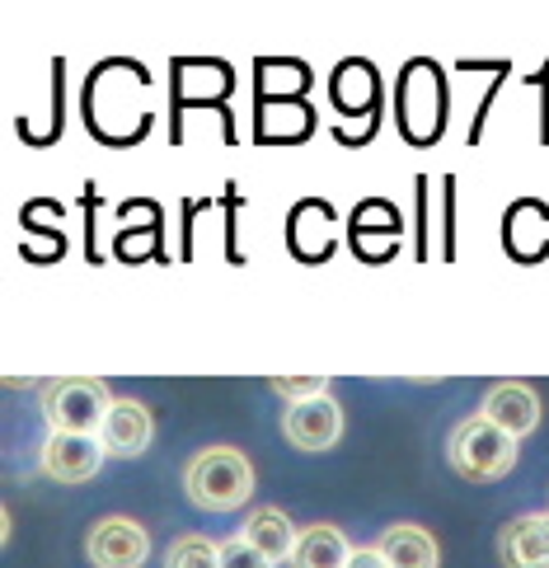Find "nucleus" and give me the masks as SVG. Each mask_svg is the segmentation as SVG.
<instances>
[{
  "label": "nucleus",
  "mask_w": 549,
  "mask_h": 568,
  "mask_svg": "<svg viewBox=\"0 0 549 568\" xmlns=\"http://www.w3.org/2000/svg\"><path fill=\"white\" fill-rule=\"evenodd\" d=\"M517 437H507L502 428H494L484 414H470L465 423H456L451 442H446V460L451 470L470 484H494L502 475L517 470Z\"/></svg>",
  "instance_id": "2"
},
{
  "label": "nucleus",
  "mask_w": 549,
  "mask_h": 568,
  "mask_svg": "<svg viewBox=\"0 0 549 568\" xmlns=\"http://www.w3.org/2000/svg\"><path fill=\"white\" fill-rule=\"evenodd\" d=\"M221 568H273V559H263L250 540L235 536V540L221 545Z\"/></svg>",
  "instance_id": "15"
},
{
  "label": "nucleus",
  "mask_w": 549,
  "mask_h": 568,
  "mask_svg": "<svg viewBox=\"0 0 549 568\" xmlns=\"http://www.w3.org/2000/svg\"><path fill=\"white\" fill-rule=\"evenodd\" d=\"M165 568H221V545L207 536H179L165 555Z\"/></svg>",
  "instance_id": "13"
},
{
  "label": "nucleus",
  "mask_w": 549,
  "mask_h": 568,
  "mask_svg": "<svg viewBox=\"0 0 549 568\" xmlns=\"http://www.w3.org/2000/svg\"><path fill=\"white\" fill-rule=\"evenodd\" d=\"M43 475L57 484H85L99 475L104 465V442L99 437H67V433H48L43 452H38Z\"/></svg>",
  "instance_id": "6"
},
{
  "label": "nucleus",
  "mask_w": 549,
  "mask_h": 568,
  "mask_svg": "<svg viewBox=\"0 0 549 568\" xmlns=\"http://www.w3.org/2000/svg\"><path fill=\"white\" fill-rule=\"evenodd\" d=\"M348 568H390V559H385V555L376 550V545H362V550H353Z\"/></svg>",
  "instance_id": "16"
},
{
  "label": "nucleus",
  "mask_w": 549,
  "mask_h": 568,
  "mask_svg": "<svg viewBox=\"0 0 549 568\" xmlns=\"http://www.w3.org/2000/svg\"><path fill=\"white\" fill-rule=\"evenodd\" d=\"M85 555L94 568H141L151 555V536L132 517H99L85 536Z\"/></svg>",
  "instance_id": "4"
},
{
  "label": "nucleus",
  "mask_w": 549,
  "mask_h": 568,
  "mask_svg": "<svg viewBox=\"0 0 549 568\" xmlns=\"http://www.w3.org/2000/svg\"><path fill=\"white\" fill-rule=\"evenodd\" d=\"M376 550L390 559V568H437V540L423 531V526H414V521H395L390 531L380 536V545Z\"/></svg>",
  "instance_id": "12"
},
{
  "label": "nucleus",
  "mask_w": 549,
  "mask_h": 568,
  "mask_svg": "<svg viewBox=\"0 0 549 568\" xmlns=\"http://www.w3.org/2000/svg\"><path fill=\"white\" fill-rule=\"evenodd\" d=\"M244 540L254 545V550L263 555V559H292V550H296V540H301V531L292 526V517L287 513H277V507H258V513L244 521V531H240Z\"/></svg>",
  "instance_id": "11"
},
{
  "label": "nucleus",
  "mask_w": 549,
  "mask_h": 568,
  "mask_svg": "<svg viewBox=\"0 0 549 568\" xmlns=\"http://www.w3.org/2000/svg\"><path fill=\"white\" fill-rule=\"evenodd\" d=\"M494 428H502L507 437H531L540 428V395L531 390V385H521V381H502L494 385V390L484 395V409H479Z\"/></svg>",
  "instance_id": "7"
},
{
  "label": "nucleus",
  "mask_w": 549,
  "mask_h": 568,
  "mask_svg": "<svg viewBox=\"0 0 549 568\" xmlns=\"http://www.w3.org/2000/svg\"><path fill=\"white\" fill-rule=\"evenodd\" d=\"M502 568H549V513L512 517L498 531Z\"/></svg>",
  "instance_id": "8"
},
{
  "label": "nucleus",
  "mask_w": 549,
  "mask_h": 568,
  "mask_svg": "<svg viewBox=\"0 0 549 568\" xmlns=\"http://www.w3.org/2000/svg\"><path fill=\"white\" fill-rule=\"evenodd\" d=\"M348 559H353V545L329 521L305 526L292 550V568H348Z\"/></svg>",
  "instance_id": "10"
},
{
  "label": "nucleus",
  "mask_w": 549,
  "mask_h": 568,
  "mask_svg": "<svg viewBox=\"0 0 549 568\" xmlns=\"http://www.w3.org/2000/svg\"><path fill=\"white\" fill-rule=\"evenodd\" d=\"M113 409V395L104 381H90V376H67V381H52L43 390V418L52 433H67V437H99L104 433V418Z\"/></svg>",
  "instance_id": "3"
},
{
  "label": "nucleus",
  "mask_w": 549,
  "mask_h": 568,
  "mask_svg": "<svg viewBox=\"0 0 549 568\" xmlns=\"http://www.w3.org/2000/svg\"><path fill=\"white\" fill-rule=\"evenodd\" d=\"M183 494L202 513H235L254 494V465L235 446H207L183 470Z\"/></svg>",
  "instance_id": "1"
},
{
  "label": "nucleus",
  "mask_w": 549,
  "mask_h": 568,
  "mask_svg": "<svg viewBox=\"0 0 549 568\" xmlns=\"http://www.w3.org/2000/svg\"><path fill=\"white\" fill-rule=\"evenodd\" d=\"M282 433H287V442L301 446V452H329V446L343 437L338 399L334 395H315V399L287 404V414H282Z\"/></svg>",
  "instance_id": "5"
},
{
  "label": "nucleus",
  "mask_w": 549,
  "mask_h": 568,
  "mask_svg": "<svg viewBox=\"0 0 549 568\" xmlns=\"http://www.w3.org/2000/svg\"><path fill=\"white\" fill-rule=\"evenodd\" d=\"M273 390L287 399V404H301V399H315V395H329V381L324 376H277Z\"/></svg>",
  "instance_id": "14"
},
{
  "label": "nucleus",
  "mask_w": 549,
  "mask_h": 568,
  "mask_svg": "<svg viewBox=\"0 0 549 568\" xmlns=\"http://www.w3.org/2000/svg\"><path fill=\"white\" fill-rule=\"evenodd\" d=\"M155 437V423H151V409L141 399H113V409L104 418V456H141Z\"/></svg>",
  "instance_id": "9"
}]
</instances>
